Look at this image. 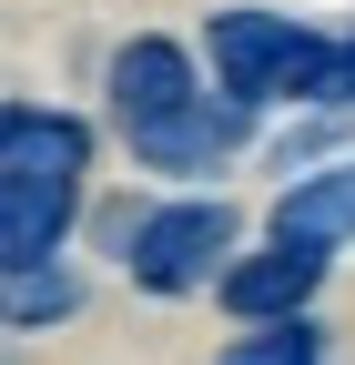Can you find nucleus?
<instances>
[{
    "label": "nucleus",
    "mask_w": 355,
    "mask_h": 365,
    "mask_svg": "<svg viewBox=\"0 0 355 365\" xmlns=\"http://www.w3.org/2000/svg\"><path fill=\"white\" fill-rule=\"evenodd\" d=\"M203 51L183 31H132V41H112V61H102V122L112 132H143V122H163V112H183V102H203Z\"/></svg>",
    "instance_id": "nucleus-4"
},
{
    "label": "nucleus",
    "mask_w": 355,
    "mask_h": 365,
    "mask_svg": "<svg viewBox=\"0 0 355 365\" xmlns=\"http://www.w3.org/2000/svg\"><path fill=\"white\" fill-rule=\"evenodd\" d=\"M213 365H335V345H325V314H294V325H244Z\"/></svg>",
    "instance_id": "nucleus-10"
},
{
    "label": "nucleus",
    "mask_w": 355,
    "mask_h": 365,
    "mask_svg": "<svg viewBox=\"0 0 355 365\" xmlns=\"http://www.w3.org/2000/svg\"><path fill=\"white\" fill-rule=\"evenodd\" d=\"M264 234H294L315 254H355V153L325 163V173H294L274 193V213H264Z\"/></svg>",
    "instance_id": "nucleus-8"
},
{
    "label": "nucleus",
    "mask_w": 355,
    "mask_h": 365,
    "mask_svg": "<svg viewBox=\"0 0 355 365\" xmlns=\"http://www.w3.org/2000/svg\"><path fill=\"white\" fill-rule=\"evenodd\" d=\"M81 182H41V173H0V274L11 264H51L81 234Z\"/></svg>",
    "instance_id": "nucleus-7"
},
{
    "label": "nucleus",
    "mask_w": 355,
    "mask_h": 365,
    "mask_svg": "<svg viewBox=\"0 0 355 365\" xmlns=\"http://www.w3.org/2000/svg\"><path fill=\"white\" fill-rule=\"evenodd\" d=\"M143 203H153V193H102V203H81V234L122 264V244H132V223H143Z\"/></svg>",
    "instance_id": "nucleus-12"
},
{
    "label": "nucleus",
    "mask_w": 355,
    "mask_h": 365,
    "mask_svg": "<svg viewBox=\"0 0 355 365\" xmlns=\"http://www.w3.org/2000/svg\"><path fill=\"white\" fill-rule=\"evenodd\" d=\"M254 112H234L224 91H203V102H183V112H163V122H143V132H122V153L143 163L163 193H213V173H234L244 153H254Z\"/></svg>",
    "instance_id": "nucleus-3"
},
{
    "label": "nucleus",
    "mask_w": 355,
    "mask_h": 365,
    "mask_svg": "<svg viewBox=\"0 0 355 365\" xmlns=\"http://www.w3.org/2000/svg\"><path fill=\"white\" fill-rule=\"evenodd\" d=\"M92 163H102V122L71 112V102H0V173H41V182H81L92 193Z\"/></svg>",
    "instance_id": "nucleus-6"
},
{
    "label": "nucleus",
    "mask_w": 355,
    "mask_h": 365,
    "mask_svg": "<svg viewBox=\"0 0 355 365\" xmlns=\"http://www.w3.org/2000/svg\"><path fill=\"white\" fill-rule=\"evenodd\" d=\"M254 244V223L234 193H153L143 223H132V244H122V274H132V294H153V304H193L224 284V264Z\"/></svg>",
    "instance_id": "nucleus-2"
},
{
    "label": "nucleus",
    "mask_w": 355,
    "mask_h": 365,
    "mask_svg": "<svg viewBox=\"0 0 355 365\" xmlns=\"http://www.w3.org/2000/svg\"><path fill=\"white\" fill-rule=\"evenodd\" d=\"M81 294H92V274H81L71 254L11 264V274H0V335H51V325H71V314H81Z\"/></svg>",
    "instance_id": "nucleus-9"
},
{
    "label": "nucleus",
    "mask_w": 355,
    "mask_h": 365,
    "mask_svg": "<svg viewBox=\"0 0 355 365\" xmlns=\"http://www.w3.org/2000/svg\"><path fill=\"white\" fill-rule=\"evenodd\" d=\"M325 284H335V254L294 244V234H254V244L224 264L213 304H224L234 325H294V314H315V294H325Z\"/></svg>",
    "instance_id": "nucleus-5"
},
{
    "label": "nucleus",
    "mask_w": 355,
    "mask_h": 365,
    "mask_svg": "<svg viewBox=\"0 0 355 365\" xmlns=\"http://www.w3.org/2000/svg\"><path fill=\"white\" fill-rule=\"evenodd\" d=\"M203 81L224 91L234 112L254 122H294V112H325L335 91V31L304 21V11H264V0H234V11L203 21Z\"/></svg>",
    "instance_id": "nucleus-1"
},
{
    "label": "nucleus",
    "mask_w": 355,
    "mask_h": 365,
    "mask_svg": "<svg viewBox=\"0 0 355 365\" xmlns=\"http://www.w3.org/2000/svg\"><path fill=\"white\" fill-rule=\"evenodd\" d=\"M325 112H355V21L335 31V91H325Z\"/></svg>",
    "instance_id": "nucleus-13"
},
{
    "label": "nucleus",
    "mask_w": 355,
    "mask_h": 365,
    "mask_svg": "<svg viewBox=\"0 0 355 365\" xmlns=\"http://www.w3.org/2000/svg\"><path fill=\"white\" fill-rule=\"evenodd\" d=\"M325 163H345V112H294L274 143H264V173H325Z\"/></svg>",
    "instance_id": "nucleus-11"
}]
</instances>
